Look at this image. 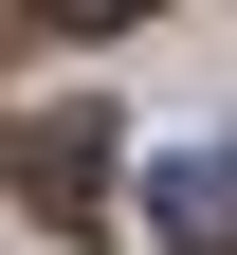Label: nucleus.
Here are the masks:
<instances>
[{"mask_svg":"<svg viewBox=\"0 0 237 255\" xmlns=\"http://www.w3.org/2000/svg\"><path fill=\"white\" fill-rule=\"evenodd\" d=\"M0 182H18V201H55V219H73L91 182H110V110H91V91H73V110H18V128H0Z\"/></svg>","mask_w":237,"mask_h":255,"instance_id":"f257e3e1","label":"nucleus"},{"mask_svg":"<svg viewBox=\"0 0 237 255\" xmlns=\"http://www.w3.org/2000/svg\"><path fill=\"white\" fill-rule=\"evenodd\" d=\"M146 219L183 255H237V146H164V164H146Z\"/></svg>","mask_w":237,"mask_h":255,"instance_id":"f03ea898","label":"nucleus"},{"mask_svg":"<svg viewBox=\"0 0 237 255\" xmlns=\"http://www.w3.org/2000/svg\"><path fill=\"white\" fill-rule=\"evenodd\" d=\"M37 18H73V37H128V18H164V0H37Z\"/></svg>","mask_w":237,"mask_h":255,"instance_id":"7ed1b4c3","label":"nucleus"}]
</instances>
